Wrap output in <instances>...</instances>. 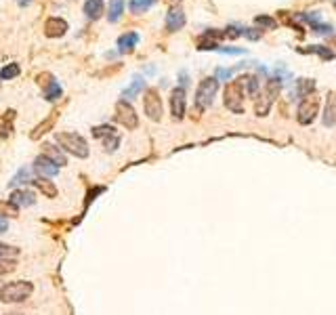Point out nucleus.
I'll return each mask as SVG.
<instances>
[{
	"mask_svg": "<svg viewBox=\"0 0 336 315\" xmlns=\"http://www.w3.org/2000/svg\"><path fill=\"white\" fill-rule=\"evenodd\" d=\"M67 32V23L61 17H51L44 23V34L48 38H61Z\"/></svg>",
	"mask_w": 336,
	"mask_h": 315,
	"instance_id": "4468645a",
	"label": "nucleus"
},
{
	"mask_svg": "<svg viewBox=\"0 0 336 315\" xmlns=\"http://www.w3.org/2000/svg\"><path fill=\"white\" fill-rule=\"evenodd\" d=\"M93 135H95L97 139H105V137L116 135V130H114V126L103 124V126H95V128H93Z\"/></svg>",
	"mask_w": 336,
	"mask_h": 315,
	"instance_id": "c756f323",
	"label": "nucleus"
},
{
	"mask_svg": "<svg viewBox=\"0 0 336 315\" xmlns=\"http://www.w3.org/2000/svg\"><path fill=\"white\" fill-rule=\"evenodd\" d=\"M137 42H139V34L137 32L122 34V36L118 38V51H120V53H130L132 48L137 46Z\"/></svg>",
	"mask_w": 336,
	"mask_h": 315,
	"instance_id": "a211bd4d",
	"label": "nucleus"
},
{
	"mask_svg": "<svg viewBox=\"0 0 336 315\" xmlns=\"http://www.w3.org/2000/svg\"><path fill=\"white\" fill-rule=\"evenodd\" d=\"M84 15L88 19H99L103 15V0H86L84 2Z\"/></svg>",
	"mask_w": 336,
	"mask_h": 315,
	"instance_id": "6ab92c4d",
	"label": "nucleus"
},
{
	"mask_svg": "<svg viewBox=\"0 0 336 315\" xmlns=\"http://www.w3.org/2000/svg\"><path fill=\"white\" fill-rule=\"evenodd\" d=\"M55 141L59 143L61 149H65L76 158H88V145L78 132H57Z\"/></svg>",
	"mask_w": 336,
	"mask_h": 315,
	"instance_id": "f03ea898",
	"label": "nucleus"
},
{
	"mask_svg": "<svg viewBox=\"0 0 336 315\" xmlns=\"http://www.w3.org/2000/svg\"><path fill=\"white\" fill-rule=\"evenodd\" d=\"M122 13H124V0H109V13H107V17H109L111 23H116V21L122 17Z\"/></svg>",
	"mask_w": 336,
	"mask_h": 315,
	"instance_id": "5701e85b",
	"label": "nucleus"
},
{
	"mask_svg": "<svg viewBox=\"0 0 336 315\" xmlns=\"http://www.w3.org/2000/svg\"><path fill=\"white\" fill-rule=\"evenodd\" d=\"M19 254V248L15 246H4V244H0V258H15Z\"/></svg>",
	"mask_w": 336,
	"mask_h": 315,
	"instance_id": "473e14b6",
	"label": "nucleus"
},
{
	"mask_svg": "<svg viewBox=\"0 0 336 315\" xmlns=\"http://www.w3.org/2000/svg\"><path fill=\"white\" fill-rule=\"evenodd\" d=\"M307 53H317L324 61L334 59V51H330L328 46H309V48H307Z\"/></svg>",
	"mask_w": 336,
	"mask_h": 315,
	"instance_id": "c85d7f7f",
	"label": "nucleus"
},
{
	"mask_svg": "<svg viewBox=\"0 0 336 315\" xmlns=\"http://www.w3.org/2000/svg\"><path fill=\"white\" fill-rule=\"evenodd\" d=\"M244 88H242V82L240 78L229 82L227 88H225V107L233 114H242L244 111Z\"/></svg>",
	"mask_w": 336,
	"mask_h": 315,
	"instance_id": "423d86ee",
	"label": "nucleus"
},
{
	"mask_svg": "<svg viewBox=\"0 0 336 315\" xmlns=\"http://www.w3.org/2000/svg\"><path fill=\"white\" fill-rule=\"evenodd\" d=\"M55 120H57V114H53L51 118H46V120L42 122L40 126H36V128H34V132H32V139H38V137H42V135H44V132H46V128H51Z\"/></svg>",
	"mask_w": 336,
	"mask_h": 315,
	"instance_id": "bb28decb",
	"label": "nucleus"
},
{
	"mask_svg": "<svg viewBox=\"0 0 336 315\" xmlns=\"http://www.w3.org/2000/svg\"><path fill=\"white\" fill-rule=\"evenodd\" d=\"M143 88H145V82H143V78H135L128 88H124V90H122L124 101H126V99H135V97H137L139 93H141Z\"/></svg>",
	"mask_w": 336,
	"mask_h": 315,
	"instance_id": "4be33fe9",
	"label": "nucleus"
},
{
	"mask_svg": "<svg viewBox=\"0 0 336 315\" xmlns=\"http://www.w3.org/2000/svg\"><path fill=\"white\" fill-rule=\"evenodd\" d=\"M240 82H242L244 95H248L250 99H256L258 90H261V80H258L256 76H242Z\"/></svg>",
	"mask_w": 336,
	"mask_h": 315,
	"instance_id": "2eb2a0df",
	"label": "nucleus"
},
{
	"mask_svg": "<svg viewBox=\"0 0 336 315\" xmlns=\"http://www.w3.org/2000/svg\"><path fill=\"white\" fill-rule=\"evenodd\" d=\"M23 185V183H30V168H27V166H23V168H21V170L15 174V179H13L11 181V187H15V185Z\"/></svg>",
	"mask_w": 336,
	"mask_h": 315,
	"instance_id": "cd10ccee",
	"label": "nucleus"
},
{
	"mask_svg": "<svg viewBox=\"0 0 336 315\" xmlns=\"http://www.w3.org/2000/svg\"><path fill=\"white\" fill-rule=\"evenodd\" d=\"M118 143H120V139H118V135L105 137V139H103V149H107V151H116Z\"/></svg>",
	"mask_w": 336,
	"mask_h": 315,
	"instance_id": "72a5a7b5",
	"label": "nucleus"
},
{
	"mask_svg": "<svg viewBox=\"0 0 336 315\" xmlns=\"http://www.w3.org/2000/svg\"><path fill=\"white\" fill-rule=\"evenodd\" d=\"M11 206L19 210V208H25V206H32L34 202H36V193L30 191V189H19V191H13L11 193Z\"/></svg>",
	"mask_w": 336,
	"mask_h": 315,
	"instance_id": "f8f14e48",
	"label": "nucleus"
},
{
	"mask_svg": "<svg viewBox=\"0 0 336 315\" xmlns=\"http://www.w3.org/2000/svg\"><path fill=\"white\" fill-rule=\"evenodd\" d=\"M336 124V93H330L326 99V111H324V126Z\"/></svg>",
	"mask_w": 336,
	"mask_h": 315,
	"instance_id": "f3484780",
	"label": "nucleus"
},
{
	"mask_svg": "<svg viewBox=\"0 0 336 315\" xmlns=\"http://www.w3.org/2000/svg\"><path fill=\"white\" fill-rule=\"evenodd\" d=\"M6 229H9V221H6L4 216H0V233H4Z\"/></svg>",
	"mask_w": 336,
	"mask_h": 315,
	"instance_id": "e433bc0d",
	"label": "nucleus"
},
{
	"mask_svg": "<svg viewBox=\"0 0 336 315\" xmlns=\"http://www.w3.org/2000/svg\"><path fill=\"white\" fill-rule=\"evenodd\" d=\"M38 84L42 86V90H44V97L48 101H57V99H61V86H59V82L53 78L51 74H40L38 76Z\"/></svg>",
	"mask_w": 336,
	"mask_h": 315,
	"instance_id": "1a4fd4ad",
	"label": "nucleus"
},
{
	"mask_svg": "<svg viewBox=\"0 0 336 315\" xmlns=\"http://www.w3.org/2000/svg\"><path fill=\"white\" fill-rule=\"evenodd\" d=\"M231 78V69H216V80Z\"/></svg>",
	"mask_w": 336,
	"mask_h": 315,
	"instance_id": "c9c22d12",
	"label": "nucleus"
},
{
	"mask_svg": "<svg viewBox=\"0 0 336 315\" xmlns=\"http://www.w3.org/2000/svg\"><path fill=\"white\" fill-rule=\"evenodd\" d=\"M185 25V13L181 6H172L166 15V30L168 32H179Z\"/></svg>",
	"mask_w": 336,
	"mask_h": 315,
	"instance_id": "ddd939ff",
	"label": "nucleus"
},
{
	"mask_svg": "<svg viewBox=\"0 0 336 315\" xmlns=\"http://www.w3.org/2000/svg\"><path fill=\"white\" fill-rule=\"evenodd\" d=\"M32 183L38 187V191L44 195V198H57V187H55L53 181H48L44 177H38V179H32Z\"/></svg>",
	"mask_w": 336,
	"mask_h": 315,
	"instance_id": "dca6fc26",
	"label": "nucleus"
},
{
	"mask_svg": "<svg viewBox=\"0 0 336 315\" xmlns=\"http://www.w3.org/2000/svg\"><path fill=\"white\" fill-rule=\"evenodd\" d=\"M315 93V80L311 78H300L296 84V95L298 99H305L307 95H313Z\"/></svg>",
	"mask_w": 336,
	"mask_h": 315,
	"instance_id": "aec40b11",
	"label": "nucleus"
},
{
	"mask_svg": "<svg viewBox=\"0 0 336 315\" xmlns=\"http://www.w3.org/2000/svg\"><path fill=\"white\" fill-rule=\"evenodd\" d=\"M15 269H17V261H15V258H0V275L11 273Z\"/></svg>",
	"mask_w": 336,
	"mask_h": 315,
	"instance_id": "7c9ffc66",
	"label": "nucleus"
},
{
	"mask_svg": "<svg viewBox=\"0 0 336 315\" xmlns=\"http://www.w3.org/2000/svg\"><path fill=\"white\" fill-rule=\"evenodd\" d=\"M103 191H105V187H93L90 189V193H86V204H90V202L95 200V195H99Z\"/></svg>",
	"mask_w": 336,
	"mask_h": 315,
	"instance_id": "f704fd0d",
	"label": "nucleus"
},
{
	"mask_svg": "<svg viewBox=\"0 0 336 315\" xmlns=\"http://www.w3.org/2000/svg\"><path fill=\"white\" fill-rule=\"evenodd\" d=\"M17 2H19L21 6H27V4H30V0H17Z\"/></svg>",
	"mask_w": 336,
	"mask_h": 315,
	"instance_id": "4c0bfd02",
	"label": "nucleus"
},
{
	"mask_svg": "<svg viewBox=\"0 0 336 315\" xmlns=\"http://www.w3.org/2000/svg\"><path fill=\"white\" fill-rule=\"evenodd\" d=\"M42 156H46L48 160H53V162L57 164L59 168H61V166H65V156H63V153L57 149V147H53L51 143H46V145H44V153H42Z\"/></svg>",
	"mask_w": 336,
	"mask_h": 315,
	"instance_id": "412c9836",
	"label": "nucleus"
},
{
	"mask_svg": "<svg viewBox=\"0 0 336 315\" xmlns=\"http://www.w3.org/2000/svg\"><path fill=\"white\" fill-rule=\"evenodd\" d=\"M219 90V80L216 78H204L200 82L198 90H195V107L198 109H206L212 105L214 95Z\"/></svg>",
	"mask_w": 336,
	"mask_h": 315,
	"instance_id": "20e7f679",
	"label": "nucleus"
},
{
	"mask_svg": "<svg viewBox=\"0 0 336 315\" xmlns=\"http://www.w3.org/2000/svg\"><path fill=\"white\" fill-rule=\"evenodd\" d=\"M143 109L149 120L160 122L162 120V99H160L158 90L156 88H147L145 97H143Z\"/></svg>",
	"mask_w": 336,
	"mask_h": 315,
	"instance_id": "0eeeda50",
	"label": "nucleus"
},
{
	"mask_svg": "<svg viewBox=\"0 0 336 315\" xmlns=\"http://www.w3.org/2000/svg\"><path fill=\"white\" fill-rule=\"evenodd\" d=\"M19 74H21L19 63H9V65H4L2 69H0V78L2 80H13V78H17Z\"/></svg>",
	"mask_w": 336,
	"mask_h": 315,
	"instance_id": "b1692460",
	"label": "nucleus"
},
{
	"mask_svg": "<svg viewBox=\"0 0 336 315\" xmlns=\"http://www.w3.org/2000/svg\"><path fill=\"white\" fill-rule=\"evenodd\" d=\"M34 170H36L40 177L44 179H51V177H57L59 172V166L53 162V160H48L46 156H38L36 160H34Z\"/></svg>",
	"mask_w": 336,
	"mask_h": 315,
	"instance_id": "9b49d317",
	"label": "nucleus"
},
{
	"mask_svg": "<svg viewBox=\"0 0 336 315\" xmlns=\"http://www.w3.org/2000/svg\"><path fill=\"white\" fill-rule=\"evenodd\" d=\"M153 4H156V0H130V11L139 15V13L149 11Z\"/></svg>",
	"mask_w": 336,
	"mask_h": 315,
	"instance_id": "393cba45",
	"label": "nucleus"
},
{
	"mask_svg": "<svg viewBox=\"0 0 336 315\" xmlns=\"http://www.w3.org/2000/svg\"><path fill=\"white\" fill-rule=\"evenodd\" d=\"M254 23L261 25V27H267V30H275L277 21L273 19V17H267V15H258V17L254 19Z\"/></svg>",
	"mask_w": 336,
	"mask_h": 315,
	"instance_id": "2f4dec72",
	"label": "nucleus"
},
{
	"mask_svg": "<svg viewBox=\"0 0 336 315\" xmlns=\"http://www.w3.org/2000/svg\"><path fill=\"white\" fill-rule=\"evenodd\" d=\"M34 292L32 282H9L0 288V300L2 303H21V300L30 298Z\"/></svg>",
	"mask_w": 336,
	"mask_h": 315,
	"instance_id": "7ed1b4c3",
	"label": "nucleus"
},
{
	"mask_svg": "<svg viewBox=\"0 0 336 315\" xmlns=\"http://www.w3.org/2000/svg\"><path fill=\"white\" fill-rule=\"evenodd\" d=\"M9 315H21V313H9Z\"/></svg>",
	"mask_w": 336,
	"mask_h": 315,
	"instance_id": "58836bf2",
	"label": "nucleus"
},
{
	"mask_svg": "<svg viewBox=\"0 0 336 315\" xmlns=\"http://www.w3.org/2000/svg\"><path fill=\"white\" fill-rule=\"evenodd\" d=\"M185 88L183 86H177L170 93V111H172V118L174 120H183L185 118Z\"/></svg>",
	"mask_w": 336,
	"mask_h": 315,
	"instance_id": "9d476101",
	"label": "nucleus"
},
{
	"mask_svg": "<svg viewBox=\"0 0 336 315\" xmlns=\"http://www.w3.org/2000/svg\"><path fill=\"white\" fill-rule=\"evenodd\" d=\"M279 88H282V84H279L277 78H269L267 82H265V86L258 90L256 99H254V114L256 116H267L271 105L275 103L277 95H279Z\"/></svg>",
	"mask_w": 336,
	"mask_h": 315,
	"instance_id": "f257e3e1",
	"label": "nucleus"
},
{
	"mask_svg": "<svg viewBox=\"0 0 336 315\" xmlns=\"http://www.w3.org/2000/svg\"><path fill=\"white\" fill-rule=\"evenodd\" d=\"M13 116H15V111H6V122H4V118H0V139H6L11 135V130H13V126H11V120H13Z\"/></svg>",
	"mask_w": 336,
	"mask_h": 315,
	"instance_id": "a878e982",
	"label": "nucleus"
},
{
	"mask_svg": "<svg viewBox=\"0 0 336 315\" xmlns=\"http://www.w3.org/2000/svg\"><path fill=\"white\" fill-rule=\"evenodd\" d=\"M319 114V97L317 95H307L305 99H300V105H298V111H296V120L307 126L311 124L315 118Z\"/></svg>",
	"mask_w": 336,
	"mask_h": 315,
	"instance_id": "39448f33",
	"label": "nucleus"
},
{
	"mask_svg": "<svg viewBox=\"0 0 336 315\" xmlns=\"http://www.w3.org/2000/svg\"><path fill=\"white\" fill-rule=\"evenodd\" d=\"M116 122H120L124 128L128 130H135L139 126V118L135 114V109H132V105L128 101H118L116 103Z\"/></svg>",
	"mask_w": 336,
	"mask_h": 315,
	"instance_id": "6e6552de",
	"label": "nucleus"
}]
</instances>
